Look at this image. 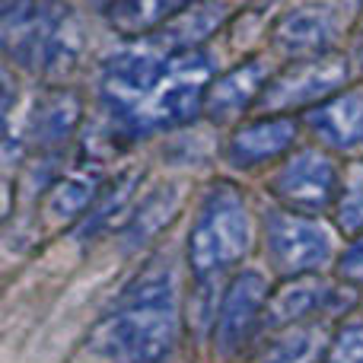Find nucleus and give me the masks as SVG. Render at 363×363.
<instances>
[{
  "mask_svg": "<svg viewBox=\"0 0 363 363\" xmlns=\"http://www.w3.org/2000/svg\"><path fill=\"white\" fill-rule=\"evenodd\" d=\"M271 77L274 74H271V64L264 57H249L226 74H217L207 86L204 115L211 121H233L245 115L252 106H258Z\"/></svg>",
  "mask_w": 363,
  "mask_h": 363,
  "instance_id": "9b49d317",
  "label": "nucleus"
},
{
  "mask_svg": "<svg viewBox=\"0 0 363 363\" xmlns=\"http://www.w3.org/2000/svg\"><path fill=\"white\" fill-rule=\"evenodd\" d=\"M194 4H201V0H115L108 16H112V26L118 32L138 38L160 29L166 19H172L176 13Z\"/></svg>",
  "mask_w": 363,
  "mask_h": 363,
  "instance_id": "aec40b11",
  "label": "nucleus"
},
{
  "mask_svg": "<svg viewBox=\"0 0 363 363\" xmlns=\"http://www.w3.org/2000/svg\"><path fill=\"white\" fill-rule=\"evenodd\" d=\"M179 341L176 281L169 268L140 274L108 319L96 325L89 351L106 363H160Z\"/></svg>",
  "mask_w": 363,
  "mask_h": 363,
  "instance_id": "f257e3e1",
  "label": "nucleus"
},
{
  "mask_svg": "<svg viewBox=\"0 0 363 363\" xmlns=\"http://www.w3.org/2000/svg\"><path fill=\"white\" fill-rule=\"evenodd\" d=\"M230 16L226 0H201V4L188 6V10L176 13L172 19H166L160 29L138 35L144 45H150L153 51L166 57H179L188 51H198L213 32L223 26V19Z\"/></svg>",
  "mask_w": 363,
  "mask_h": 363,
  "instance_id": "ddd939ff",
  "label": "nucleus"
},
{
  "mask_svg": "<svg viewBox=\"0 0 363 363\" xmlns=\"http://www.w3.org/2000/svg\"><path fill=\"white\" fill-rule=\"evenodd\" d=\"M325 363H363V319H351L332 335Z\"/></svg>",
  "mask_w": 363,
  "mask_h": 363,
  "instance_id": "4be33fe9",
  "label": "nucleus"
},
{
  "mask_svg": "<svg viewBox=\"0 0 363 363\" xmlns=\"http://www.w3.org/2000/svg\"><path fill=\"white\" fill-rule=\"evenodd\" d=\"M341 185V169L319 147H300L284 157L277 172L271 176V194L284 207L306 213H319L335 204Z\"/></svg>",
  "mask_w": 363,
  "mask_h": 363,
  "instance_id": "0eeeda50",
  "label": "nucleus"
},
{
  "mask_svg": "<svg viewBox=\"0 0 363 363\" xmlns=\"http://www.w3.org/2000/svg\"><path fill=\"white\" fill-rule=\"evenodd\" d=\"M347 306H351V296L335 281H325L315 271L313 274H296V277H287L271 294L268 309H264V325L287 328V325H296V322L315 319V315L345 313Z\"/></svg>",
  "mask_w": 363,
  "mask_h": 363,
  "instance_id": "1a4fd4ad",
  "label": "nucleus"
},
{
  "mask_svg": "<svg viewBox=\"0 0 363 363\" xmlns=\"http://www.w3.org/2000/svg\"><path fill=\"white\" fill-rule=\"evenodd\" d=\"M264 249L284 277L313 274L335 255V233L306 211L281 207L264 213Z\"/></svg>",
  "mask_w": 363,
  "mask_h": 363,
  "instance_id": "39448f33",
  "label": "nucleus"
},
{
  "mask_svg": "<svg viewBox=\"0 0 363 363\" xmlns=\"http://www.w3.org/2000/svg\"><path fill=\"white\" fill-rule=\"evenodd\" d=\"M182 207V185L179 182H163L157 185V191H150L140 204H134L125 230V245L138 249V245L150 242L153 236H160L163 226H169V220L176 217V211Z\"/></svg>",
  "mask_w": 363,
  "mask_h": 363,
  "instance_id": "f3484780",
  "label": "nucleus"
},
{
  "mask_svg": "<svg viewBox=\"0 0 363 363\" xmlns=\"http://www.w3.org/2000/svg\"><path fill=\"white\" fill-rule=\"evenodd\" d=\"M332 335L322 322H296L287 325L258 357V363H319L328 354Z\"/></svg>",
  "mask_w": 363,
  "mask_h": 363,
  "instance_id": "a211bd4d",
  "label": "nucleus"
},
{
  "mask_svg": "<svg viewBox=\"0 0 363 363\" xmlns=\"http://www.w3.org/2000/svg\"><path fill=\"white\" fill-rule=\"evenodd\" d=\"M332 211L341 233H347V236L363 233V163H351L341 172V185Z\"/></svg>",
  "mask_w": 363,
  "mask_h": 363,
  "instance_id": "412c9836",
  "label": "nucleus"
},
{
  "mask_svg": "<svg viewBox=\"0 0 363 363\" xmlns=\"http://www.w3.org/2000/svg\"><path fill=\"white\" fill-rule=\"evenodd\" d=\"M213 77H217L213 74V57L204 55L201 48L172 57L166 77L144 99V106L121 121V131L150 134L188 125L191 118L204 115V96Z\"/></svg>",
  "mask_w": 363,
  "mask_h": 363,
  "instance_id": "20e7f679",
  "label": "nucleus"
},
{
  "mask_svg": "<svg viewBox=\"0 0 363 363\" xmlns=\"http://www.w3.org/2000/svg\"><path fill=\"white\" fill-rule=\"evenodd\" d=\"M296 134H300V121L290 115L264 112L262 118H249L226 138V163L236 169L274 163L296 147Z\"/></svg>",
  "mask_w": 363,
  "mask_h": 363,
  "instance_id": "9d476101",
  "label": "nucleus"
},
{
  "mask_svg": "<svg viewBox=\"0 0 363 363\" xmlns=\"http://www.w3.org/2000/svg\"><path fill=\"white\" fill-rule=\"evenodd\" d=\"M338 277L345 284H363V233L351 236L347 249L338 255Z\"/></svg>",
  "mask_w": 363,
  "mask_h": 363,
  "instance_id": "5701e85b",
  "label": "nucleus"
},
{
  "mask_svg": "<svg viewBox=\"0 0 363 363\" xmlns=\"http://www.w3.org/2000/svg\"><path fill=\"white\" fill-rule=\"evenodd\" d=\"M306 125L322 147L351 153L363 147V89H341L306 112Z\"/></svg>",
  "mask_w": 363,
  "mask_h": 363,
  "instance_id": "4468645a",
  "label": "nucleus"
},
{
  "mask_svg": "<svg viewBox=\"0 0 363 363\" xmlns=\"http://www.w3.org/2000/svg\"><path fill=\"white\" fill-rule=\"evenodd\" d=\"M252 213L233 185H217L201 201L188 233V268L194 277H213L239 264L252 249Z\"/></svg>",
  "mask_w": 363,
  "mask_h": 363,
  "instance_id": "7ed1b4c3",
  "label": "nucleus"
},
{
  "mask_svg": "<svg viewBox=\"0 0 363 363\" xmlns=\"http://www.w3.org/2000/svg\"><path fill=\"white\" fill-rule=\"evenodd\" d=\"M83 121V102L70 89H48L42 99L32 106L26 134L38 150H55V147L67 144L77 134Z\"/></svg>",
  "mask_w": 363,
  "mask_h": 363,
  "instance_id": "2eb2a0df",
  "label": "nucleus"
},
{
  "mask_svg": "<svg viewBox=\"0 0 363 363\" xmlns=\"http://www.w3.org/2000/svg\"><path fill=\"white\" fill-rule=\"evenodd\" d=\"M0 42L32 74H64L83 51V29L61 0H4Z\"/></svg>",
  "mask_w": 363,
  "mask_h": 363,
  "instance_id": "f03ea898",
  "label": "nucleus"
},
{
  "mask_svg": "<svg viewBox=\"0 0 363 363\" xmlns=\"http://www.w3.org/2000/svg\"><path fill=\"white\" fill-rule=\"evenodd\" d=\"M106 182L96 169H74L61 176L45 191V217L55 223H80L89 213V207L99 201Z\"/></svg>",
  "mask_w": 363,
  "mask_h": 363,
  "instance_id": "dca6fc26",
  "label": "nucleus"
},
{
  "mask_svg": "<svg viewBox=\"0 0 363 363\" xmlns=\"http://www.w3.org/2000/svg\"><path fill=\"white\" fill-rule=\"evenodd\" d=\"M354 61H357V67L363 70V16H360L357 29H354Z\"/></svg>",
  "mask_w": 363,
  "mask_h": 363,
  "instance_id": "b1692460",
  "label": "nucleus"
},
{
  "mask_svg": "<svg viewBox=\"0 0 363 363\" xmlns=\"http://www.w3.org/2000/svg\"><path fill=\"white\" fill-rule=\"evenodd\" d=\"M140 176L131 172V176L115 179L112 185L102 188L99 201L89 207V213L80 220V236H99V233L112 230V226H125L128 217H131V198L138 191Z\"/></svg>",
  "mask_w": 363,
  "mask_h": 363,
  "instance_id": "6ab92c4d",
  "label": "nucleus"
},
{
  "mask_svg": "<svg viewBox=\"0 0 363 363\" xmlns=\"http://www.w3.org/2000/svg\"><path fill=\"white\" fill-rule=\"evenodd\" d=\"M351 80V64L345 55L328 51V55L300 57L281 74L271 77L258 99V112L268 115H290V112H309L313 106L325 102L328 96L341 93Z\"/></svg>",
  "mask_w": 363,
  "mask_h": 363,
  "instance_id": "423d86ee",
  "label": "nucleus"
},
{
  "mask_svg": "<svg viewBox=\"0 0 363 363\" xmlns=\"http://www.w3.org/2000/svg\"><path fill=\"white\" fill-rule=\"evenodd\" d=\"M271 300L268 277L255 268H242L230 277L223 290V300L213 315V347L220 357H236L258 325L264 322V309Z\"/></svg>",
  "mask_w": 363,
  "mask_h": 363,
  "instance_id": "6e6552de",
  "label": "nucleus"
},
{
  "mask_svg": "<svg viewBox=\"0 0 363 363\" xmlns=\"http://www.w3.org/2000/svg\"><path fill=\"white\" fill-rule=\"evenodd\" d=\"M341 35L338 13L332 6L322 4H306L290 10L287 16H281V23L274 26V48L287 57H315L335 51V42Z\"/></svg>",
  "mask_w": 363,
  "mask_h": 363,
  "instance_id": "f8f14e48",
  "label": "nucleus"
}]
</instances>
